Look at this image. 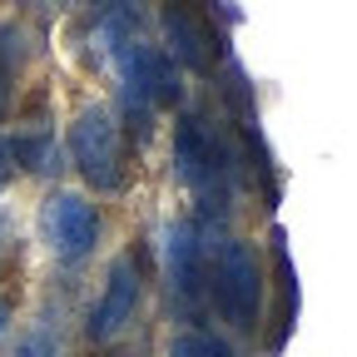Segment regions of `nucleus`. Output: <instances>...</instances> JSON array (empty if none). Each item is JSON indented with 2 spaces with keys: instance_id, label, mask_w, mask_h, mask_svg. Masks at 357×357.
Returning <instances> with one entry per match:
<instances>
[{
  "instance_id": "6e6552de",
  "label": "nucleus",
  "mask_w": 357,
  "mask_h": 357,
  "mask_svg": "<svg viewBox=\"0 0 357 357\" xmlns=\"http://www.w3.org/2000/svg\"><path fill=\"white\" fill-rule=\"evenodd\" d=\"M204 283H208V258L199 243L194 223H169V293L189 312L204 307Z\"/></svg>"
},
{
  "instance_id": "0eeeda50",
  "label": "nucleus",
  "mask_w": 357,
  "mask_h": 357,
  "mask_svg": "<svg viewBox=\"0 0 357 357\" xmlns=\"http://www.w3.org/2000/svg\"><path fill=\"white\" fill-rule=\"evenodd\" d=\"M134 307H139V268H134L129 253H119L109 263V278H105L95 312H89V337L109 342L114 333H124V323H134Z\"/></svg>"
},
{
  "instance_id": "9d476101",
  "label": "nucleus",
  "mask_w": 357,
  "mask_h": 357,
  "mask_svg": "<svg viewBox=\"0 0 357 357\" xmlns=\"http://www.w3.org/2000/svg\"><path fill=\"white\" fill-rule=\"evenodd\" d=\"M10 159L25 169V174H60V144H55V134H45V129H25L15 134V144H6Z\"/></svg>"
},
{
  "instance_id": "f257e3e1",
  "label": "nucleus",
  "mask_w": 357,
  "mask_h": 357,
  "mask_svg": "<svg viewBox=\"0 0 357 357\" xmlns=\"http://www.w3.org/2000/svg\"><path fill=\"white\" fill-rule=\"evenodd\" d=\"M174 159H178V174H184V184L194 189L204 213H213V218L229 213V199H234V149L223 144V134L199 109L178 119Z\"/></svg>"
},
{
  "instance_id": "f8f14e48",
  "label": "nucleus",
  "mask_w": 357,
  "mask_h": 357,
  "mask_svg": "<svg viewBox=\"0 0 357 357\" xmlns=\"http://www.w3.org/2000/svg\"><path fill=\"white\" fill-rule=\"evenodd\" d=\"M169 357H208V333H184V337H174Z\"/></svg>"
},
{
  "instance_id": "39448f33",
  "label": "nucleus",
  "mask_w": 357,
  "mask_h": 357,
  "mask_svg": "<svg viewBox=\"0 0 357 357\" xmlns=\"http://www.w3.org/2000/svg\"><path fill=\"white\" fill-rule=\"evenodd\" d=\"M164 35L174 45V55L178 65H189L194 75H213V65L223 60V40L208 20V10L199 6V0H164Z\"/></svg>"
},
{
  "instance_id": "f03ea898",
  "label": "nucleus",
  "mask_w": 357,
  "mask_h": 357,
  "mask_svg": "<svg viewBox=\"0 0 357 357\" xmlns=\"http://www.w3.org/2000/svg\"><path fill=\"white\" fill-rule=\"evenodd\" d=\"M263 293H268V273H263L258 243H248V238L218 243V258H213V298H218L223 323H234L238 333H253L258 318H263Z\"/></svg>"
},
{
  "instance_id": "20e7f679",
  "label": "nucleus",
  "mask_w": 357,
  "mask_h": 357,
  "mask_svg": "<svg viewBox=\"0 0 357 357\" xmlns=\"http://www.w3.org/2000/svg\"><path fill=\"white\" fill-rule=\"evenodd\" d=\"M70 159L79 164V174L95 184L100 194H114L124 184V134L119 124L109 119V109H84L75 124H70Z\"/></svg>"
},
{
  "instance_id": "dca6fc26",
  "label": "nucleus",
  "mask_w": 357,
  "mask_h": 357,
  "mask_svg": "<svg viewBox=\"0 0 357 357\" xmlns=\"http://www.w3.org/2000/svg\"><path fill=\"white\" fill-rule=\"evenodd\" d=\"M6 323H10V303L0 298V333H6Z\"/></svg>"
},
{
  "instance_id": "9b49d317",
  "label": "nucleus",
  "mask_w": 357,
  "mask_h": 357,
  "mask_svg": "<svg viewBox=\"0 0 357 357\" xmlns=\"http://www.w3.org/2000/svg\"><path fill=\"white\" fill-rule=\"evenodd\" d=\"M15 357H60V333L50 323H40L35 333H25L15 342Z\"/></svg>"
},
{
  "instance_id": "1a4fd4ad",
  "label": "nucleus",
  "mask_w": 357,
  "mask_h": 357,
  "mask_svg": "<svg viewBox=\"0 0 357 357\" xmlns=\"http://www.w3.org/2000/svg\"><path fill=\"white\" fill-rule=\"evenodd\" d=\"M273 273H278V328H273V337H268V352H283V342L293 333V318H298V273H293L283 229H273Z\"/></svg>"
},
{
  "instance_id": "2eb2a0df",
  "label": "nucleus",
  "mask_w": 357,
  "mask_h": 357,
  "mask_svg": "<svg viewBox=\"0 0 357 357\" xmlns=\"http://www.w3.org/2000/svg\"><path fill=\"white\" fill-rule=\"evenodd\" d=\"M6 243H10V218L0 213V258H6Z\"/></svg>"
},
{
  "instance_id": "423d86ee",
  "label": "nucleus",
  "mask_w": 357,
  "mask_h": 357,
  "mask_svg": "<svg viewBox=\"0 0 357 357\" xmlns=\"http://www.w3.org/2000/svg\"><path fill=\"white\" fill-rule=\"evenodd\" d=\"M40 218H45V234H50V243L65 263L84 258L100 238V208L89 199H79V194H50Z\"/></svg>"
},
{
  "instance_id": "7ed1b4c3",
  "label": "nucleus",
  "mask_w": 357,
  "mask_h": 357,
  "mask_svg": "<svg viewBox=\"0 0 357 357\" xmlns=\"http://www.w3.org/2000/svg\"><path fill=\"white\" fill-rule=\"evenodd\" d=\"M109 40H114V60H119V75H124V89L134 105H178L184 100V79H178V65L144 45L139 35H129L119 25H109Z\"/></svg>"
},
{
  "instance_id": "4468645a",
  "label": "nucleus",
  "mask_w": 357,
  "mask_h": 357,
  "mask_svg": "<svg viewBox=\"0 0 357 357\" xmlns=\"http://www.w3.org/2000/svg\"><path fill=\"white\" fill-rule=\"evenodd\" d=\"M10 174H15V164H10V149H6V139H0V189L10 184Z\"/></svg>"
},
{
  "instance_id": "ddd939ff",
  "label": "nucleus",
  "mask_w": 357,
  "mask_h": 357,
  "mask_svg": "<svg viewBox=\"0 0 357 357\" xmlns=\"http://www.w3.org/2000/svg\"><path fill=\"white\" fill-rule=\"evenodd\" d=\"M10 109H15V79H10L6 65H0V119H10Z\"/></svg>"
}]
</instances>
